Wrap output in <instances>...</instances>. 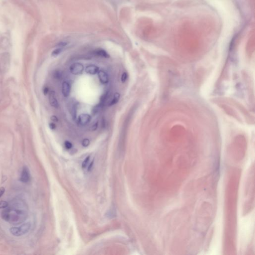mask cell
<instances>
[{
    "label": "cell",
    "mask_w": 255,
    "mask_h": 255,
    "mask_svg": "<svg viewBox=\"0 0 255 255\" xmlns=\"http://www.w3.org/2000/svg\"><path fill=\"white\" fill-rule=\"evenodd\" d=\"M67 44V43L66 42H60V43H59L58 45H57V46H58V48H63L64 46H66V45Z\"/></svg>",
    "instance_id": "7402d4cb"
},
{
    "label": "cell",
    "mask_w": 255,
    "mask_h": 255,
    "mask_svg": "<svg viewBox=\"0 0 255 255\" xmlns=\"http://www.w3.org/2000/svg\"><path fill=\"white\" fill-rule=\"evenodd\" d=\"M31 224L27 223L22 224L19 227H13L10 229V231L12 235L15 236H22L28 233L31 228Z\"/></svg>",
    "instance_id": "7a4b0ae2"
},
{
    "label": "cell",
    "mask_w": 255,
    "mask_h": 255,
    "mask_svg": "<svg viewBox=\"0 0 255 255\" xmlns=\"http://www.w3.org/2000/svg\"><path fill=\"white\" fill-rule=\"evenodd\" d=\"M98 77L100 82L103 84L108 83L109 76L107 73L103 70H99L98 72Z\"/></svg>",
    "instance_id": "8992f818"
},
{
    "label": "cell",
    "mask_w": 255,
    "mask_h": 255,
    "mask_svg": "<svg viewBox=\"0 0 255 255\" xmlns=\"http://www.w3.org/2000/svg\"><path fill=\"white\" fill-rule=\"evenodd\" d=\"M91 120V117L90 115L88 114H80L78 118L79 124L81 126H85L87 125L90 122Z\"/></svg>",
    "instance_id": "277c9868"
},
{
    "label": "cell",
    "mask_w": 255,
    "mask_h": 255,
    "mask_svg": "<svg viewBox=\"0 0 255 255\" xmlns=\"http://www.w3.org/2000/svg\"><path fill=\"white\" fill-rule=\"evenodd\" d=\"M62 51H63V48H57L55 49V50H54V51H52V54H51V55H52V57H57V56H58V55H59V54H60L61 52H62Z\"/></svg>",
    "instance_id": "7c38bea8"
},
{
    "label": "cell",
    "mask_w": 255,
    "mask_h": 255,
    "mask_svg": "<svg viewBox=\"0 0 255 255\" xmlns=\"http://www.w3.org/2000/svg\"><path fill=\"white\" fill-rule=\"evenodd\" d=\"M54 76L55 79H60L63 77V74L61 72V71L59 70L55 71L54 73Z\"/></svg>",
    "instance_id": "4fadbf2b"
},
{
    "label": "cell",
    "mask_w": 255,
    "mask_h": 255,
    "mask_svg": "<svg viewBox=\"0 0 255 255\" xmlns=\"http://www.w3.org/2000/svg\"><path fill=\"white\" fill-rule=\"evenodd\" d=\"M49 127L51 130H55L56 129V125H55V124L54 123H50L49 124Z\"/></svg>",
    "instance_id": "ffe728a7"
},
{
    "label": "cell",
    "mask_w": 255,
    "mask_h": 255,
    "mask_svg": "<svg viewBox=\"0 0 255 255\" xmlns=\"http://www.w3.org/2000/svg\"><path fill=\"white\" fill-rule=\"evenodd\" d=\"M9 205V204L6 201H0V209L6 208Z\"/></svg>",
    "instance_id": "9a60e30c"
},
{
    "label": "cell",
    "mask_w": 255,
    "mask_h": 255,
    "mask_svg": "<svg viewBox=\"0 0 255 255\" xmlns=\"http://www.w3.org/2000/svg\"><path fill=\"white\" fill-rule=\"evenodd\" d=\"M98 122H96V123L94 124V125H92V126L90 128V130L91 131H94V130H96L98 127Z\"/></svg>",
    "instance_id": "d6986e66"
},
{
    "label": "cell",
    "mask_w": 255,
    "mask_h": 255,
    "mask_svg": "<svg viewBox=\"0 0 255 255\" xmlns=\"http://www.w3.org/2000/svg\"><path fill=\"white\" fill-rule=\"evenodd\" d=\"M51 120L54 122H57L58 121V118L57 116L53 115L51 118Z\"/></svg>",
    "instance_id": "44dd1931"
},
{
    "label": "cell",
    "mask_w": 255,
    "mask_h": 255,
    "mask_svg": "<svg viewBox=\"0 0 255 255\" xmlns=\"http://www.w3.org/2000/svg\"><path fill=\"white\" fill-rule=\"evenodd\" d=\"M94 53H95L96 55L99 56V57H104V58H108L110 57L108 54L105 51H104V49H96L94 51Z\"/></svg>",
    "instance_id": "30bf717a"
},
{
    "label": "cell",
    "mask_w": 255,
    "mask_h": 255,
    "mask_svg": "<svg viewBox=\"0 0 255 255\" xmlns=\"http://www.w3.org/2000/svg\"><path fill=\"white\" fill-rule=\"evenodd\" d=\"M31 179V175L28 168L25 166L21 173L20 180L24 183H28Z\"/></svg>",
    "instance_id": "5b68a950"
},
{
    "label": "cell",
    "mask_w": 255,
    "mask_h": 255,
    "mask_svg": "<svg viewBox=\"0 0 255 255\" xmlns=\"http://www.w3.org/2000/svg\"><path fill=\"white\" fill-rule=\"evenodd\" d=\"M69 69L70 72L73 75H80L83 72L84 66L80 63H75L70 66Z\"/></svg>",
    "instance_id": "3957f363"
},
{
    "label": "cell",
    "mask_w": 255,
    "mask_h": 255,
    "mask_svg": "<svg viewBox=\"0 0 255 255\" xmlns=\"http://www.w3.org/2000/svg\"><path fill=\"white\" fill-rule=\"evenodd\" d=\"M22 203H15L13 206L3 211L1 214V218L3 219L13 225L21 224L25 221L28 216V213L25 210V205L20 207Z\"/></svg>",
    "instance_id": "6da1fadb"
},
{
    "label": "cell",
    "mask_w": 255,
    "mask_h": 255,
    "mask_svg": "<svg viewBox=\"0 0 255 255\" xmlns=\"http://www.w3.org/2000/svg\"><path fill=\"white\" fill-rule=\"evenodd\" d=\"M89 160H90V157L88 156V157H86L85 160H84V162H83V163H82V166L83 169H85V168L87 166L88 164L89 163Z\"/></svg>",
    "instance_id": "5bb4252c"
},
{
    "label": "cell",
    "mask_w": 255,
    "mask_h": 255,
    "mask_svg": "<svg viewBox=\"0 0 255 255\" xmlns=\"http://www.w3.org/2000/svg\"><path fill=\"white\" fill-rule=\"evenodd\" d=\"M120 98V94L118 93H115L113 97V99L110 102L109 105L112 106L117 104L119 102Z\"/></svg>",
    "instance_id": "8fae6325"
},
{
    "label": "cell",
    "mask_w": 255,
    "mask_h": 255,
    "mask_svg": "<svg viewBox=\"0 0 255 255\" xmlns=\"http://www.w3.org/2000/svg\"><path fill=\"white\" fill-rule=\"evenodd\" d=\"M49 101L51 105L55 108H58L59 103L55 97V92L54 91H51L49 94Z\"/></svg>",
    "instance_id": "52a82bcc"
},
{
    "label": "cell",
    "mask_w": 255,
    "mask_h": 255,
    "mask_svg": "<svg viewBox=\"0 0 255 255\" xmlns=\"http://www.w3.org/2000/svg\"><path fill=\"white\" fill-rule=\"evenodd\" d=\"M4 191H5V189H4V188L3 187H1V189H0V197H1V196L3 195V194L4 193Z\"/></svg>",
    "instance_id": "cb8c5ba5"
},
{
    "label": "cell",
    "mask_w": 255,
    "mask_h": 255,
    "mask_svg": "<svg viewBox=\"0 0 255 255\" xmlns=\"http://www.w3.org/2000/svg\"><path fill=\"white\" fill-rule=\"evenodd\" d=\"M128 78V74L126 72H124L121 77V81L122 83H125Z\"/></svg>",
    "instance_id": "ac0fdd59"
},
{
    "label": "cell",
    "mask_w": 255,
    "mask_h": 255,
    "mask_svg": "<svg viewBox=\"0 0 255 255\" xmlns=\"http://www.w3.org/2000/svg\"><path fill=\"white\" fill-rule=\"evenodd\" d=\"M89 144H90V141L88 139H84L82 142V145L83 147H88L89 145Z\"/></svg>",
    "instance_id": "2e32d148"
},
{
    "label": "cell",
    "mask_w": 255,
    "mask_h": 255,
    "mask_svg": "<svg viewBox=\"0 0 255 255\" xmlns=\"http://www.w3.org/2000/svg\"><path fill=\"white\" fill-rule=\"evenodd\" d=\"M49 92V89H48V87H45L44 88V89H43V94H44V95H46L48 94V93Z\"/></svg>",
    "instance_id": "603a6c76"
},
{
    "label": "cell",
    "mask_w": 255,
    "mask_h": 255,
    "mask_svg": "<svg viewBox=\"0 0 255 255\" xmlns=\"http://www.w3.org/2000/svg\"><path fill=\"white\" fill-rule=\"evenodd\" d=\"M93 161H92V162L90 164L89 166H88V171H91V169L92 168V166H93Z\"/></svg>",
    "instance_id": "d4e9b609"
},
{
    "label": "cell",
    "mask_w": 255,
    "mask_h": 255,
    "mask_svg": "<svg viewBox=\"0 0 255 255\" xmlns=\"http://www.w3.org/2000/svg\"><path fill=\"white\" fill-rule=\"evenodd\" d=\"M62 92L64 97H67L70 93V85L66 81H64L62 86Z\"/></svg>",
    "instance_id": "9c48e42d"
},
{
    "label": "cell",
    "mask_w": 255,
    "mask_h": 255,
    "mask_svg": "<svg viewBox=\"0 0 255 255\" xmlns=\"http://www.w3.org/2000/svg\"><path fill=\"white\" fill-rule=\"evenodd\" d=\"M64 145H65V148L67 150H69L72 147V144L68 141H65L64 142Z\"/></svg>",
    "instance_id": "e0dca14e"
},
{
    "label": "cell",
    "mask_w": 255,
    "mask_h": 255,
    "mask_svg": "<svg viewBox=\"0 0 255 255\" xmlns=\"http://www.w3.org/2000/svg\"><path fill=\"white\" fill-rule=\"evenodd\" d=\"M99 71V68L96 65H90L86 67L85 69V72L91 75H95L98 73V71Z\"/></svg>",
    "instance_id": "ba28073f"
}]
</instances>
